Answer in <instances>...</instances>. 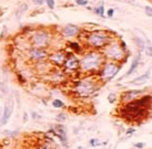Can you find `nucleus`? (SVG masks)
Returning a JSON list of instances; mask_svg holds the SVG:
<instances>
[{
	"label": "nucleus",
	"instance_id": "obj_1",
	"mask_svg": "<svg viewBox=\"0 0 152 149\" xmlns=\"http://www.w3.org/2000/svg\"><path fill=\"white\" fill-rule=\"evenodd\" d=\"M151 96L146 95L141 98L127 103L121 111V115L128 120H139L146 114V107L151 104Z\"/></svg>",
	"mask_w": 152,
	"mask_h": 149
},
{
	"label": "nucleus",
	"instance_id": "obj_2",
	"mask_svg": "<svg viewBox=\"0 0 152 149\" xmlns=\"http://www.w3.org/2000/svg\"><path fill=\"white\" fill-rule=\"evenodd\" d=\"M82 71H93L98 68L101 64V56L98 53H89L82 57V60L79 62Z\"/></svg>",
	"mask_w": 152,
	"mask_h": 149
},
{
	"label": "nucleus",
	"instance_id": "obj_3",
	"mask_svg": "<svg viewBox=\"0 0 152 149\" xmlns=\"http://www.w3.org/2000/svg\"><path fill=\"white\" fill-rule=\"evenodd\" d=\"M107 34L102 31H95L93 33H91L88 38V42L92 46H95V48H99V46H102L104 45L106 42H107Z\"/></svg>",
	"mask_w": 152,
	"mask_h": 149
},
{
	"label": "nucleus",
	"instance_id": "obj_4",
	"mask_svg": "<svg viewBox=\"0 0 152 149\" xmlns=\"http://www.w3.org/2000/svg\"><path fill=\"white\" fill-rule=\"evenodd\" d=\"M106 54L108 56L109 59H111V60H121L123 55H124V52H123V50L121 49V46L119 45L118 43H113L111 44V45H109V48L107 49L106 51Z\"/></svg>",
	"mask_w": 152,
	"mask_h": 149
},
{
	"label": "nucleus",
	"instance_id": "obj_5",
	"mask_svg": "<svg viewBox=\"0 0 152 149\" xmlns=\"http://www.w3.org/2000/svg\"><path fill=\"white\" fill-rule=\"evenodd\" d=\"M95 90V85L91 81H81L77 85V92L81 96H88Z\"/></svg>",
	"mask_w": 152,
	"mask_h": 149
},
{
	"label": "nucleus",
	"instance_id": "obj_6",
	"mask_svg": "<svg viewBox=\"0 0 152 149\" xmlns=\"http://www.w3.org/2000/svg\"><path fill=\"white\" fill-rule=\"evenodd\" d=\"M48 41H49V36L46 33V32L39 31L36 32L33 36H32V44L39 49V48H42V46H46L48 44Z\"/></svg>",
	"mask_w": 152,
	"mask_h": 149
},
{
	"label": "nucleus",
	"instance_id": "obj_7",
	"mask_svg": "<svg viewBox=\"0 0 152 149\" xmlns=\"http://www.w3.org/2000/svg\"><path fill=\"white\" fill-rule=\"evenodd\" d=\"M13 105H15L13 99L12 97H10V98L6 102V105H5V108H3V113H2V115H1L0 126H3V125H6L7 123H8L9 118L11 117V114H12L13 112Z\"/></svg>",
	"mask_w": 152,
	"mask_h": 149
},
{
	"label": "nucleus",
	"instance_id": "obj_8",
	"mask_svg": "<svg viewBox=\"0 0 152 149\" xmlns=\"http://www.w3.org/2000/svg\"><path fill=\"white\" fill-rule=\"evenodd\" d=\"M118 71H119V68L113 64V63H107L106 65H104V68L102 70V74H101V77L103 80H106V81H110V80H112L114 77V75L118 73Z\"/></svg>",
	"mask_w": 152,
	"mask_h": 149
},
{
	"label": "nucleus",
	"instance_id": "obj_9",
	"mask_svg": "<svg viewBox=\"0 0 152 149\" xmlns=\"http://www.w3.org/2000/svg\"><path fill=\"white\" fill-rule=\"evenodd\" d=\"M143 93L142 90H132V91H128L126 93L122 94V102L124 103H130V102H133L138 98V96H140L141 94Z\"/></svg>",
	"mask_w": 152,
	"mask_h": 149
},
{
	"label": "nucleus",
	"instance_id": "obj_10",
	"mask_svg": "<svg viewBox=\"0 0 152 149\" xmlns=\"http://www.w3.org/2000/svg\"><path fill=\"white\" fill-rule=\"evenodd\" d=\"M64 66L69 71H75L79 66V60L75 55H70L67 60H64Z\"/></svg>",
	"mask_w": 152,
	"mask_h": 149
},
{
	"label": "nucleus",
	"instance_id": "obj_11",
	"mask_svg": "<svg viewBox=\"0 0 152 149\" xmlns=\"http://www.w3.org/2000/svg\"><path fill=\"white\" fill-rule=\"evenodd\" d=\"M79 32V27H77V25H67V27H64V30H62V34H64V37H73V36H76L77 33Z\"/></svg>",
	"mask_w": 152,
	"mask_h": 149
},
{
	"label": "nucleus",
	"instance_id": "obj_12",
	"mask_svg": "<svg viewBox=\"0 0 152 149\" xmlns=\"http://www.w3.org/2000/svg\"><path fill=\"white\" fill-rule=\"evenodd\" d=\"M30 55H31V57L33 60L39 61V60H42V59H44L47 56V52L44 51V50H40L36 48V49H32L30 51Z\"/></svg>",
	"mask_w": 152,
	"mask_h": 149
},
{
	"label": "nucleus",
	"instance_id": "obj_13",
	"mask_svg": "<svg viewBox=\"0 0 152 149\" xmlns=\"http://www.w3.org/2000/svg\"><path fill=\"white\" fill-rule=\"evenodd\" d=\"M56 131H57V135L60 138V140L64 144H67V131H66V127L64 125H57Z\"/></svg>",
	"mask_w": 152,
	"mask_h": 149
},
{
	"label": "nucleus",
	"instance_id": "obj_14",
	"mask_svg": "<svg viewBox=\"0 0 152 149\" xmlns=\"http://www.w3.org/2000/svg\"><path fill=\"white\" fill-rule=\"evenodd\" d=\"M149 77H150V71H148V72H146L144 74L138 76L137 79L132 80L130 83H131V84H135V85H141V84H144V83L149 80Z\"/></svg>",
	"mask_w": 152,
	"mask_h": 149
},
{
	"label": "nucleus",
	"instance_id": "obj_15",
	"mask_svg": "<svg viewBox=\"0 0 152 149\" xmlns=\"http://www.w3.org/2000/svg\"><path fill=\"white\" fill-rule=\"evenodd\" d=\"M0 88H1L2 93L7 94V92H8V80H7V74L5 71L0 75Z\"/></svg>",
	"mask_w": 152,
	"mask_h": 149
},
{
	"label": "nucleus",
	"instance_id": "obj_16",
	"mask_svg": "<svg viewBox=\"0 0 152 149\" xmlns=\"http://www.w3.org/2000/svg\"><path fill=\"white\" fill-rule=\"evenodd\" d=\"M50 60L57 64H62L64 62V54L62 52H56L50 56Z\"/></svg>",
	"mask_w": 152,
	"mask_h": 149
},
{
	"label": "nucleus",
	"instance_id": "obj_17",
	"mask_svg": "<svg viewBox=\"0 0 152 149\" xmlns=\"http://www.w3.org/2000/svg\"><path fill=\"white\" fill-rule=\"evenodd\" d=\"M139 61H140V55L138 54V55L134 57V60L132 61V63H131V66H130V68H129V71H128L127 73L124 74V76H129V75H131L137 70V68H138V64H139Z\"/></svg>",
	"mask_w": 152,
	"mask_h": 149
},
{
	"label": "nucleus",
	"instance_id": "obj_18",
	"mask_svg": "<svg viewBox=\"0 0 152 149\" xmlns=\"http://www.w3.org/2000/svg\"><path fill=\"white\" fill-rule=\"evenodd\" d=\"M28 10V5L27 3H22L21 6L18 8V10L16 11V16H17V18H21L23 14H25V12Z\"/></svg>",
	"mask_w": 152,
	"mask_h": 149
},
{
	"label": "nucleus",
	"instance_id": "obj_19",
	"mask_svg": "<svg viewBox=\"0 0 152 149\" xmlns=\"http://www.w3.org/2000/svg\"><path fill=\"white\" fill-rule=\"evenodd\" d=\"M52 106L56 107V108H62V107H64V103L60 99H55L52 102Z\"/></svg>",
	"mask_w": 152,
	"mask_h": 149
},
{
	"label": "nucleus",
	"instance_id": "obj_20",
	"mask_svg": "<svg viewBox=\"0 0 152 149\" xmlns=\"http://www.w3.org/2000/svg\"><path fill=\"white\" fill-rule=\"evenodd\" d=\"M89 144H90V146H91V147H93V148H95V147H98V146H100V145H101V143H100L97 138H91V139L89 140Z\"/></svg>",
	"mask_w": 152,
	"mask_h": 149
},
{
	"label": "nucleus",
	"instance_id": "obj_21",
	"mask_svg": "<svg viewBox=\"0 0 152 149\" xmlns=\"http://www.w3.org/2000/svg\"><path fill=\"white\" fill-rule=\"evenodd\" d=\"M135 41L138 42V45H139V48L141 51H143V50L146 49V46H144V43H143V41L142 40H140V39H138V38H135Z\"/></svg>",
	"mask_w": 152,
	"mask_h": 149
},
{
	"label": "nucleus",
	"instance_id": "obj_22",
	"mask_svg": "<svg viewBox=\"0 0 152 149\" xmlns=\"http://www.w3.org/2000/svg\"><path fill=\"white\" fill-rule=\"evenodd\" d=\"M115 99H117V96H115V94L111 93L110 95H109L108 100H109V103H110V104H113L114 102H115Z\"/></svg>",
	"mask_w": 152,
	"mask_h": 149
},
{
	"label": "nucleus",
	"instance_id": "obj_23",
	"mask_svg": "<svg viewBox=\"0 0 152 149\" xmlns=\"http://www.w3.org/2000/svg\"><path fill=\"white\" fill-rule=\"evenodd\" d=\"M66 118H67V115L62 113V114H59L57 117H56V119H57L58 122H64V120H66Z\"/></svg>",
	"mask_w": 152,
	"mask_h": 149
},
{
	"label": "nucleus",
	"instance_id": "obj_24",
	"mask_svg": "<svg viewBox=\"0 0 152 149\" xmlns=\"http://www.w3.org/2000/svg\"><path fill=\"white\" fill-rule=\"evenodd\" d=\"M97 12L100 14V17H104V8L103 6H100L98 9H97Z\"/></svg>",
	"mask_w": 152,
	"mask_h": 149
},
{
	"label": "nucleus",
	"instance_id": "obj_25",
	"mask_svg": "<svg viewBox=\"0 0 152 149\" xmlns=\"http://www.w3.org/2000/svg\"><path fill=\"white\" fill-rule=\"evenodd\" d=\"M70 45H71V48H72V49L76 50L77 52H79V51H80V46H79V44L76 43V42H71Z\"/></svg>",
	"mask_w": 152,
	"mask_h": 149
},
{
	"label": "nucleus",
	"instance_id": "obj_26",
	"mask_svg": "<svg viewBox=\"0 0 152 149\" xmlns=\"http://www.w3.org/2000/svg\"><path fill=\"white\" fill-rule=\"evenodd\" d=\"M47 1V5L50 9H53L55 8V0H46Z\"/></svg>",
	"mask_w": 152,
	"mask_h": 149
},
{
	"label": "nucleus",
	"instance_id": "obj_27",
	"mask_svg": "<svg viewBox=\"0 0 152 149\" xmlns=\"http://www.w3.org/2000/svg\"><path fill=\"white\" fill-rule=\"evenodd\" d=\"M76 2L78 5H80V6H86V5L88 3L87 0H76Z\"/></svg>",
	"mask_w": 152,
	"mask_h": 149
},
{
	"label": "nucleus",
	"instance_id": "obj_28",
	"mask_svg": "<svg viewBox=\"0 0 152 149\" xmlns=\"http://www.w3.org/2000/svg\"><path fill=\"white\" fill-rule=\"evenodd\" d=\"M134 147L138 148V149H142V148H144V144L143 143H135L134 144Z\"/></svg>",
	"mask_w": 152,
	"mask_h": 149
},
{
	"label": "nucleus",
	"instance_id": "obj_29",
	"mask_svg": "<svg viewBox=\"0 0 152 149\" xmlns=\"http://www.w3.org/2000/svg\"><path fill=\"white\" fill-rule=\"evenodd\" d=\"M146 13L149 17H152V8L150 7H146Z\"/></svg>",
	"mask_w": 152,
	"mask_h": 149
},
{
	"label": "nucleus",
	"instance_id": "obj_30",
	"mask_svg": "<svg viewBox=\"0 0 152 149\" xmlns=\"http://www.w3.org/2000/svg\"><path fill=\"white\" fill-rule=\"evenodd\" d=\"M44 1L46 0H33V3L37 5V6H41V5H44Z\"/></svg>",
	"mask_w": 152,
	"mask_h": 149
},
{
	"label": "nucleus",
	"instance_id": "obj_31",
	"mask_svg": "<svg viewBox=\"0 0 152 149\" xmlns=\"http://www.w3.org/2000/svg\"><path fill=\"white\" fill-rule=\"evenodd\" d=\"M134 131H135V128H128L127 131H126V134L129 136V135H132Z\"/></svg>",
	"mask_w": 152,
	"mask_h": 149
},
{
	"label": "nucleus",
	"instance_id": "obj_32",
	"mask_svg": "<svg viewBox=\"0 0 152 149\" xmlns=\"http://www.w3.org/2000/svg\"><path fill=\"white\" fill-rule=\"evenodd\" d=\"M113 9H109L108 10V17L109 18H111V17H113Z\"/></svg>",
	"mask_w": 152,
	"mask_h": 149
},
{
	"label": "nucleus",
	"instance_id": "obj_33",
	"mask_svg": "<svg viewBox=\"0 0 152 149\" xmlns=\"http://www.w3.org/2000/svg\"><path fill=\"white\" fill-rule=\"evenodd\" d=\"M32 118H33V119H38V118H40V116H39V115H37V113H32Z\"/></svg>",
	"mask_w": 152,
	"mask_h": 149
},
{
	"label": "nucleus",
	"instance_id": "obj_34",
	"mask_svg": "<svg viewBox=\"0 0 152 149\" xmlns=\"http://www.w3.org/2000/svg\"><path fill=\"white\" fill-rule=\"evenodd\" d=\"M27 122H28V114L25 113L23 114V123H27Z\"/></svg>",
	"mask_w": 152,
	"mask_h": 149
},
{
	"label": "nucleus",
	"instance_id": "obj_35",
	"mask_svg": "<svg viewBox=\"0 0 152 149\" xmlns=\"http://www.w3.org/2000/svg\"><path fill=\"white\" fill-rule=\"evenodd\" d=\"M120 1H122V2H132L134 0H120Z\"/></svg>",
	"mask_w": 152,
	"mask_h": 149
},
{
	"label": "nucleus",
	"instance_id": "obj_36",
	"mask_svg": "<svg viewBox=\"0 0 152 149\" xmlns=\"http://www.w3.org/2000/svg\"><path fill=\"white\" fill-rule=\"evenodd\" d=\"M78 149H84V147H82V146H79V147H78Z\"/></svg>",
	"mask_w": 152,
	"mask_h": 149
},
{
	"label": "nucleus",
	"instance_id": "obj_37",
	"mask_svg": "<svg viewBox=\"0 0 152 149\" xmlns=\"http://www.w3.org/2000/svg\"><path fill=\"white\" fill-rule=\"evenodd\" d=\"M41 149H50L49 147H44V148H41Z\"/></svg>",
	"mask_w": 152,
	"mask_h": 149
},
{
	"label": "nucleus",
	"instance_id": "obj_38",
	"mask_svg": "<svg viewBox=\"0 0 152 149\" xmlns=\"http://www.w3.org/2000/svg\"><path fill=\"white\" fill-rule=\"evenodd\" d=\"M1 115H2V114H1V107H0V118H1Z\"/></svg>",
	"mask_w": 152,
	"mask_h": 149
}]
</instances>
